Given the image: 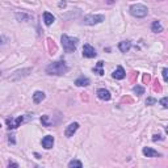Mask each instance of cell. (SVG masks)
I'll return each mask as SVG.
<instances>
[{"label":"cell","instance_id":"17","mask_svg":"<svg viewBox=\"0 0 168 168\" xmlns=\"http://www.w3.org/2000/svg\"><path fill=\"white\" fill-rule=\"evenodd\" d=\"M103 66H104V62L103 60H99L97 62V66L93 68V71H95V74H97V75H104V70H103Z\"/></svg>","mask_w":168,"mask_h":168},{"label":"cell","instance_id":"24","mask_svg":"<svg viewBox=\"0 0 168 168\" xmlns=\"http://www.w3.org/2000/svg\"><path fill=\"white\" fill-rule=\"evenodd\" d=\"M168 70L167 68H163V79H164V82H167L168 80Z\"/></svg>","mask_w":168,"mask_h":168},{"label":"cell","instance_id":"5","mask_svg":"<svg viewBox=\"0 0 168 168\" xmlns=\"http://www.w3.org/2000/svg\"><path fill=\"white\" fill-rule=\"evenodd\" d=\"M83 55L86 57V58H95L97 55V53L93 46H91L89 43H86V45L83 46Z\"/></svg>","mask_w":168,"mask_h":168},{"label":"cell","instance_id":"1","mask_svg":"<svg viewBox=\"0 0 168 168\" xmlns=\"http://www.w3.org/2000/svg\"><path fill=\"white\" fill-rule=\"evenodd\" d=\"M68 71L67 64L64 63L63 60H58V62H53L46 67V74L49 75H57V76H60V75H64Z\"/></svg>","mask_w":168,"mask_h":168},{"label":"cell","instance_id":"27","mask_svg":"<svg viewBox=\"0 0 168 168\" xmlns=\"http://www.w3.org/2000/svg\"><path fill=\"white\" fill-rule=\"evenodd\" d=\"M7 42V38H4V37H0V45H4V43Z\"/></svg>","mask_w":168,"mask_h":168},{"label":"cell","instance_id":"22","mask_svg":"<svg viewBox=\"0 0 168 168\" xmlns=\"http://www.w3.org/2000/svg\"><path fill=\"white\" fill-rule=\"evenodd\" d=\"M160 104H162V107L163 108H168V99H167V97H163V99L160 100Z\"/></svg>","mask_w":168,"mask_h":168},{"label":"cell","instance_id":"20","mask_svg":"<svg viewBox=\"0 0 168 168\" xmlns=\"http://www.w3.org/2000/svg\"><path fill=\"white\" fill-rule=\"evenodd\" d=\"M41 122H42L45 126H51V125H53V122L49 120V116H42V117H41Z\"/></svg>","mask_w":168,"mask_h":168},{"label":"cell","instance_id":"21","mask_svg":"<svg viewBox=\"0 0 168 168\" xmlns=\"http://www.w3.org/2000/svg\"><path fill=\"white\" fill-rule=\"evenodd\" d=\"M133 91H134V93H137V95H143L144 93V88L141 87V86H135L134 88H133Z\"/></svg>","mask_w":168,"mask_h":168},{"label":"cell","instance_id":"8","mask_svg":"<svg viewBox=\"0 0 168 168\" xmlns=\"http://www.w3.org/2000/svg\"><path fill=\"white\" fill-rule=\"evenodd\" d=\"M125 76H126V72L123 70V67L122 66H118L116 68V71L113 72V78L117 79V80H122V79H125Z\"/></svg>","mask_w":168,"mask_h":168},{"label":"cell","instance_id":"28","mask_svg":"<svg viewBox=\"0 0 168 168\" xmlns=\"http://www.w3.org/2000/svg\"><path fill=\"white\" fill-rule=\"evenodd\" d=\"M0 127H2V125H0Z\"/></svg>","mask_w":168,"mask_h":168},{"label":"cell","instance_id":"6","mask_svg":"<svg viewBox=\"0 0 168 168\" xmlns=\"http://www.w3.org/2000/svg\"><path fill=\"white\" fill-rule=\"evenodd\" d=\"M97 97H99L100 100L109 101L112 96H110V92L108 89H105V88H99V89H97Z\"/></svg>","mask_w":168,"mask_h":168},{"label":"cell","instance_id":"26","mask_svg":"<svg viewBox=\"0 0 168 168\" xmlns=\"http://www.w3.org/2000/svg\"><path fill=\"white\" fill-rule=\"evenodd\" d=\"M8 167H19V164H17V163H13V162H9V163H8Z\"/></svg>","mask_w":168,"mask_h":168},{"label":"cell","instance_id":"14","mask_svg":"<svg viewBox=\"0 0 168 168\" xmlns=\"http://www.w3.org/2000/svg\"><path fill=\"white\" fill-rule=\"evenodd\" d=\"M43 21H45V24L49 26V25H51L55 21V17L53 16L50 12H45V13H43Z\"/></svg>","mask_w":168,"mask_h":168},{"label":"cell","instance_id":"19","mask_svg":"<svg viewBox=\"0 0 168 168\" xmlns=\"http://www.w3.org/2000/svg\"><path fill=\"white\" fill-rule=\"evenodd\" d=\"M68 167H70V168H72V167L82 168V167H83V163H82V162H79V160H71V162L68 163Z\"/></svg>","mask_w":168,"mask_h":168},{"label":"cell","instance_id":"10","mask_svg":"<svg viewBox=\"0 0 168 168\" xmlns=\"http://www.w3.org/2000/svg\"><path fill=\"white\" fill-rule=\"evenodd\" d=\"M143 155L147 156V158H155V156H160V154H159L158 151H155V150H152L151 147H143L142 150Z\"/></svg>","mask_w":168,"mask_h":168},{"label":"cell","instance_id":"16","mask_svg":"<svg viewBox=\"0 0 168 168\" xmlns=\"http://www.w3.org/2000/svg\"><path fill=\"white\" fill-rule=\"evenodd\" d=\"M151 30H152L154 33H160V32H163V26H162V24H160V21H152Z\"/></svg>","mask_w":168,"mask_h":168},{"label":"cell","instance_id":"12","mask_svg":"<svg viewBox=\"0 0 168 168\" xmlns=\"http://www.w3.org/2000/svg\"><path fill=\"white\" fill-rule=\"evenodd\" d=\"M89 83H91L89 79L86 78V76H80L75 80V84H76L78 87H87V86H89Z\"/></svg>","mask_w":168,"mask_h":168},{"label":"cell","instance_id":"23","mask_svg":"<svg viewBox=\"0 0 168 168\" xmlns=\"http://www.w3.org/2000/svg\"><path fill=\"white\" fill-rule=\"evenodd\" d=\"M155 103H156V100L152 99V97H148V99L146 100V104H147V105H152V104H155Z\"/></svg>","mask_w":168,"mask_h":168},{"label":"cell","instance_id":"4","mask_svg":"<svg viewBox=\"0 0 168 168\" xmlns=\"http://www.w3.org/2000/svg\"><path fill=\"white\" fill-rule=\"evenodd\" d=\"M104 20H105L104 15H87V16H84L83 23L86 25H96V24L103 23Z\"/></svg>","mask_w":168,"mask_h":168},{"label":"cell","instance_id":"9","mask_svg":"<svg viewBox=\"0 0 168 168\" xmlns=\"http://www.w3.org/2000/svg\"><path fill=\"white\" fill-rule=\"evenodd\" d=\"M78 129H79V123H78V122L70 123V125L67 126V129H66V131H64V135H66V137H72L74 133Z\"/></svg>","mask_w":168,"mask_h":168},{"label":"cell","instance_id":"2","mask_svg":"<svg viewBox=\"0 0 168 168\" xmlns=\"http://www.w3.org/2000/svg\"><path fill=\"white\" fill-rule=\"evenodd\" d=\"M62 45H63V49L66 53H74L78 47V38L74 37H68L67 34H62L60 37Z\"/></svg>","mask_w":168,"mask_h":168},{"label":"cell","instance_id":"13","mask_svg":"<svg viewBox=\"0 0 168 168\" xmlns=\"http://www.w3.org/2000/svg\"><path fill=\"white\" fill-rule=\"evenodd\" d=\"M130 47H131V42L130 41H121L120 43H118V49H120V51H122V53L129 51Z\"/></svg>","mask_w":168,"mask_h":168},{"label":"cell","instance_id":"18","mask_svg":"<svg viewBox=\"0 0 168 168\" xmlns=\"http://www.w3.org/2000/svg\"><path fill=\"white\" fill-rule=\"evenodd\" d=\"M16 19L17 20H25V21H28V20H30L32 19V16H29V15H25V13H16Z\"/></svg>","mask_w":168,"mask_h":168},{"label":"cell","instance_id":"25","mask_svg":"<svg viewBox=\"0 0 168 168\" xmlns=\"http://www.w3.org/2000/svg\"><path fill=\"white\" fill-rule=\"evenodd\" d=\"M158 139H163V137H162V135H159V134H158V135H154V138H152V141H155V142H156V141H158Z\"/></svg>","mask_w":168,"mask_h":168},{"label":"cell","instance_id":"3","mask_svg":"<svg viewBox=\"0 0 168 168\" xmlns=\"http://www.w3.org/2000/svg\"><path fill=\"white\" fill-rule=\"evenodd\" d=\"M130 13L137 19H142V17H146L148 13L147 7H144L143 4H134V5L130 7Z\"/></svg>","mask_w":168,"mask_h":168},{"label":"cell","instance_id":"7","mask_svg":"<svg viewBox=\"0 0 168 168\" xmlns=\"http://www.w3.org/2000/svg\"><path fill=\"white\" fill-rule=\"evenodd\" d=\"M24 121V117L23 116H20V117H17L16 120H12V118H8L7 120V123L9 125V129H16V127H19L21 125V122Z\"/></svg>","mask_w":168,"mask_h":168},{"label":"cell","instance_id":"15","mask_svg":"<svg viewBox=\"0 0 168 168\" xmlns=\"http://www.w3.org/2000/svg\"><path fill=\"white\" fill-rule=\"evenodd\" d=\"M43 99H45V93H43V92H41V91L34 92V95H33V101H34L36 104H39Z\"/></svg>","mask_w":168,"mask_h":168},{"label":"cell","instance_id":"11","mask_svg":"<svg viewBox=\"0 0 168 168\" xmlns=\"http://www.w3.org/2000/svg\"><path fill=\"white\" fill-rule=\"evenodd\" d=\"M53 144H54V138H53L51 135H46L45 138L42 139V146H43V147H45L46 150L51 148Z\"/></svg>","mask_w":168,"mask_h":168}]
</instances>
